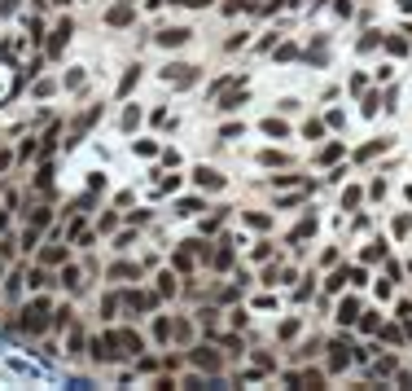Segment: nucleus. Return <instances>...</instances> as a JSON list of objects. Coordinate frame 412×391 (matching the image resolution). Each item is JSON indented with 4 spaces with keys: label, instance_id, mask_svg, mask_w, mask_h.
Masks as SVG:
<instances>
[{
    "label": "nucleus",
    "instance_id": "2",
    "mask_svg": "<svg viewBox=\"0 0 412 391\" xmlns=\"http://www.w3.org/2000/svg\"><path fill=\"white\" fill-rule=\"evenodd\" d=\"M44 317H48V303L35 299L27 312H22V330H44Z\"/></svg>",
    "mask_w": 412,
    "mask_h": 391
},
{
    "label": "nucleus",
    "instance_id": "4",
    "mask_svg": "<svg viewBox=\"0 0 412 391\" xmlns=\"http://www.w3.org/2000/svg\"><path fill=\"white\" fill-rule=\"evenodd\" d=\"M154 299H150V294H127V308H132V312H136V308H150Z\"/></svg>",
    "mask_w": 412,
    "mask_h": 391
},
{
    "label": "nucleus",
    "instance_id": "5",
    "mask_svg": "<svg viewBox=\"0 0 412 391\" xmlns=\"http://www.w3.org/2000/svg\"><path fill=\"white\" fill-rule=\"evenodd\" d=\"M5 220H9V211H0V229H5Z\"/></svg>",
    "mask_w": 412,
    "mask_h": 391
},
{
    "label": "nucleus",
    "instance_id": "3",
    "mask_svg": "<svg viewBox=\"0 0 412 391\" xmlns=\"http://www.w3.org/2000/svg\"><path fill=\"white\" fill-rule=\"evenodd\" d=\"M62 259H66L62 246H48V251H44V264H62Z\"/></svg>",
    "mask_w": 412,
    "mask_h": 391
},
{
    "label": "nucleus",
    "instance_id": "1",
    "mask_svg": "<svg viewBox=\"0 0 412 391\" xmlns=\"http://www.w3.org/2000/svg\"><path fill=\"white\" fill-rule=\"evenodd\" d=\"M119 348H123V343H119V334H101V339L92 343V357H96V361H114Z\"/></svg>",
    "mask_w": 412,
    "mask_h": 391
}]
</instances>
